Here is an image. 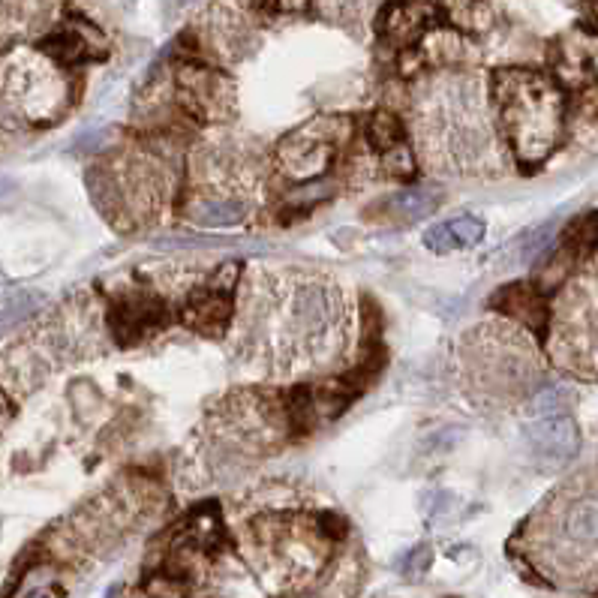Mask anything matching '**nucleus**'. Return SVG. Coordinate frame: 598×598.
Here are the masks:
<instances>
[{
	"label": "nucleus",
	"mask_w": 598,
	"mask_h": 598,
	"mask_svg": "<svg viewBox=\"0 0 598 598\" xmlns=\"http://www.w3.org/2000/svg\"><path fill=\"white\" fill-rule=\"evenodd\" d=\"M310 4V0H259V7L277 10V13H298Z\"/></svg>",
	"instance_id": "nucleus-19"
},
{
	"label": "nucleus",
	"mask_w": 598,
	"mask_h": 598,
	"mask_svg": "<svg viewBox=\"0 0 598 598\" xmlns=\"http://www.w3.org/2000/svg\"><path fill=\"white\" fill-rule=\"evenodd\" d=\"M94 40H97V31L88 22H73V25L61 28L58 34H52L43 43V49L67 64H79V61L94 58Z\"/></svg>",
	"instance_id": "nucleus-13"
},
{
	"label": "nucleus",
	"mask_w": 598,
	"mask_h": 598,
	"mask_svg": "<svg viewBox=\"0 0 598 598\" xmlns=\"http://www.w3.org/2000/svg\"><path fill=\"white\" fill-rule=\"evenodd\" d=\"M574 403V394L562 385H553V388H544L541 394H535V400L529 403V415L532 418H541V415H562L568 412V406Z\"/></svg>",
	"instance_id": "nucleus-15"
},
{
	"label": "nucleus",
	"mask_w": 598,
	"mask_h": 598,
	"mask_svg": "<svg viewBox=\"0 0 598 598\" xmlns=\"http://www.w3.org/2000/svg\"><path fill=\"white\" fill-rule=\"evenodd\" d=\"M595 247H598V214L580 217L568 229V235L562 238V256L565 259H580L589 250H595Z\"/></svg>",
	"instance_id": "nucleus-14"
},
{
	"label": "nucleus",
	"mask_w": 598,
	"mask_h": 598,
	"mask_svg": "<svg viewBox=\"0 0 598 598\" xmlns=\"http://www.w3.org/2000/svg\"><path fill=\"white\" fill-rule=\"evenodd\" d=\"M40 307H43V298L34 295V292H16V295H7V301H4V328H10L13 322L31 316V313L40 310Z\"/></svg>",
	"instance_id": "nucleus-16"
},
{
	"label": "nucleus",
	"mask_w": 598,
	"mask_h": 598,
	"mask_svg": "<svg viewBox=\"0 0 598 598\" xmlns=\"http://www.w3.org/2000/svg\"><path fill=\"white\" fill-rule=\"evenodd\" d=\"M484 238V220L478 217H457V220H445L436 223L424 232V244L433 253H454V250H466L475 247Z\"/></svg>",
	"instance_id": "nucleus-11"
},
{
	"label": "nucleus",
	"mask_w": 598,
	"mask_h": 598,
	"mask_svg": "<svg viewBox=\"0 0 598 598\" xmlns=\"http://www.w3.org/2000/svg\"><path fill=\"white\" fill-rule=\"evenodd\" d=\"M490 304L496 310L514 316V319H523L532 331H544V325H547V304H544V298L535 289L523 286V283L499 289V295Z\"/></svg>",
	"instance_id": "nucleus-12"
},
{
	"label": "nucleus",
	"mask_w": 598,
	"mask_h": 598,
	"mask_svg": "<svg viewBox=\"0 0 598 598\" xmlns=\"http://www.w3.org/2000/svg\"><path fill=\"white\" fill-rule=\"evenodd\" d=\"M184 322L202 337H223L232 322V283L226 286H205L190 292L184 307Z\"/></svg>",
	"instance_id": "nucleus-8"
},
{
	"label": "nucleus",
	"mask_w": 598,
	"mask_h": 598,
	"mask_svg": "<svg viewBox=\"0 0 598 598\" xmlns=\"http://www.w3.org/2000/svg\"><path fill=\"white\" fill-rule=\"evenodd\" d=\"M4 88H7V112L19 109V118H28L34 124L52 121L61 112L64 97H67V88L58 79V73L34 61L19 64V76L16 70L7 67Z\"/></svg>",
	"instance_id": "nucleus-3"
},
{
	"label": "nucleus",
	"mask_w": 598,
	"mask_h": 598,
	"mask_svg": "<svg viewBox=\"0 0 598 598\" xmlns=\"http://www.w3.org/2000/svg\"><path fill=\"white\" fill-rule=\"evenodd\" d=\"M439 199L436 196H427V193H403L397 196V211L406 214V217H427L430 211H436Z\"/></svg>",
	"instance_id": "nucleus-17"
},
{
	"label": "nucleus",
	"mask_w": 598,
	"mask_h": 598,
	"mask_svg": "<svg viewBox=\"0 0 598 598\" xmlns=\"http://www.w3.org/2000/svg\"><path fill=\"white\" fill-rule=\"evenodd\" d=\"M178 4H193V0H178Z\"/></svg>",
	"instance_id": "nucleus-21"
},
{
	"label": "nucleus",
	"mask_w": 598,
	"mask_h": 598,
	"mask_svg": "<svg viewBox=\"0 0 598 598\" xmlns=\"http://www.w3.org/2000/svg\"><path fill=\"white\" fill-rule=\"evenodd\" d=\"M499 121L520 166H538L556 145L562 130V94L553 79L505 70L493 82Z\"/></svg>",
	"instance_id": "nucleus-1"
},
{
	"label": "nucleus",
	"mask_w": 598,
	"mask_h": 598,
	"mask_svg": "<svg viewBox=\"0 0 598 598\" xmlns=\"http://www.w3.org/2000/svg\"><path fill=\"white\" fill-rule=\"evenodd\" d=\"M427 565H430V547H415L406 556V562H403V574L406 577H421Z\"/></svg>",
	"instance_id": "nucleus-18"
},
{
	"label": "nucleus",
	"mask_w": 598,
	"mask_h": 598,
	"mask_svg": "<svg viewBox=\"0 0 598 598\" xmlns=\"http://www.w3.org/2000/svg\"><path fill=\"white\" fill-rule=\"evenodd\" d=\"M589 13H592V22L598 28V0H589Z\"/></svg>",
	"instance_id": "nucleus-20"
},
{
	"label": "nucleus",
	"mask_w": 598,
	"mask_h": 598,
	"mask_svg": "<svg viewBox=\"0 0 598 598\" xmlns=\"http://www.w3.org/2000/svg\"><path fill=\"white\" fill-rule=\"evenodd\" d=\"M337 139L325 124H307L295 130L289 139L280 142V163L289 178L307 181L316 175H325L337 154Z\"/></svg>",
	"instance_id": "nucleus-4"
},
{
	"label": "nucleus",
	"mask_w": 598,
	"mask_h": 598,
	"mask_svg": "<svg viewBox=\"0 0 598 598\" xmlns=\"http://www.w3.org/2000/svg\"><path fill=\"white\" fill-rule=\"evenodd\" d=\"M367 142L382 154V163L391 175H409L412 160L406 148V130L397 115L391 112H376L367 124Z\"/></svg>",
	"instance_id": "nucleus-9"
},
{
	"label": "nucleus",
	"mask_w": 598,
	"mask_h": 598,
	"mask_svg": "<svg viewBox=\"0 0 598 598\" xmlns=\"http://www.w3.org/2000/svg\"><path fill=\"white\" fill-rule=\"evenodd\" d=\"M265 307L277 316V334L274 340L286 346L289 355H322L337 343L343 328V301L337 286H328L322 280H292L289 289L265 301Z\"/></svg>",
	"instance_id": "nucleus-2"
},
{
	"label": "nucleus",
	"mask_w": 598,
	"mask_h": 598,
	"mask_svg": "<svg viewBox=\"0 0 598 598\" xmlns=\"http://www.w3.org/2000/svg\"><path fill=\"white\" fill-rule=\"evenodd\" d=\"M109 316L121 343H139L169 322V304L151 289H127L115 298Z\"/></svg>",
	"instance_id": "nucleus-5"
},
{
	"label": "nucleus",
	"mask_w": 598,
	"mask_h": 598,
	"mask_svg": "<svg viewBox=\"0 0 598 598\" xmlns=\"http://www.w3.org/2000/svg\"><path fill=\"white\" fill-rule=\"evenodd\" d=\"M430 0H400V4H391L385 19H382V31L391 43L397 46H412L427 28H430Z\"/></svg>",
	"instance_id": "nucleus-10"
},
{
	"label": "nucleus",
	"mask_w": 598,
	"mask_h": 598,
	"mask_svg": "<svg viewBox=\"0 0 598 598\" xmlns=\"http://www.w3.org/2000/svg\"><path fill=\"white\" fill-rule=\"evenodd\" d=\"M556 532L568 550H598V493H577L568 499L556 517Z\"/></svg>",
	"instance_id": "nucleus-7"
},
{
	"label": "nucleus",
	"mask_w": 598,
	"mask_h": 598,
	"mask_svg": "<svg viewBox=\"0 0 598 598\" xmlns=\"http://www.w3.org/2000/svg\"><path fill=\"white\" fill-rule=\"evenodd\" d=\"M523 436H526L532 454L544 466H565L580 448V430L565 412L562 415H541L538 421H532L523 430Z\"/></svg>",
	"instance_id": "nucleus-6"
}]
</instances>
